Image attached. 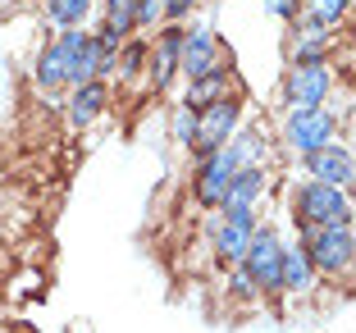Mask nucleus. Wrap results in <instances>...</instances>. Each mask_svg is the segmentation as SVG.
<instances>
[{
	"label": "nucleus",
	"instance_id": "nucleus-1",
	"mask_svg": "<svg viewBox=\"0 0 356 333\" xmlns=\"http://www.w3.org/2000/svg\"><path fill=\"white\" fill-rule=\"evenodd\" d=\"M293 210L302 229H334V224H352V201L334 183H302L293 192Z\"/></svg>",
	"mask_w": 356,
	"mask_h": 333
},
{
	"label": "nucleus",
	"instance_id": "nucleus-2",
	"mask_svg": "<svg viewBox=\"0 0 356 333\" xmlns=\"http://www.w3.org/2000/svg\"><path fill=\"white\" fill-rule=\"evenodd\" d=\"M306 233V261L315 270H347L356 256V238H352V224H334V229H302Z\"/></svg>",
	"mask_w": 356,
	"mask_h": 333
},
{
	"label": "nucleus",
	"instance_id": "nucleus-3",
	"mask_svg": "<svg viewBox=\"0 0 356 333\" xmlns=\"http://www.w3.org/2000/svg\"><path fill=\"white\" fill-rule=\"evenodd\" d=\"M60 60H64V83L69 87H83L92 83L96 73H101V55H96V37L83 28H64L60 42Z\"/></svg>",
	"mask_w": 356,
	"mask_h": 333
},
{
	"label": "nucleus",
	"instance_id": "nucleus-4",
	"mask_svg": "<svg viewBox=\"0 0 356 333\" xmlns=\"http://www.w3.org/2000/svg\"><path fill=\"white\" fill-rule=\"evenodd\" d=\"M233 128H238V101H210L206 110H197V137H192V146H197L201 156H210V151H220V146H229Z\"/></svg>",
	"mask_w": 356,
	"mask_h": 333
},
{
	"label": "nucleus",
	"instance_id": "nucleus-5",
	"mask_svg": "<svg viewBox=\"0 0 356 333\" xmlns=\"http://www.w3.org/2000/svg\"><path fill=\"white\" fill-rule=\"evenodd\" d=\"M279 265H283V247H279V238H274L270 229H256L252 233V247H247V256H242V270H247V279L256 283V288H265V292H274L279 288Z\"/></svg>",
	"mask_w": 356,
	"mask_h": 333
},
{
	"label": "nucleus",
	"instance_id": "nucleus-6",
	"mask_svg": "<svg viewBox=\"0 0 356 333\" xmlns=\"http://www.w3.org/2000/svg\"><path fill=\"white\" fill-rule=\"evenodd\" d=\"M283 133H288V146H293V151L311 156V151H320V146L334 142V115L320 110V105H315V110H293Z\"/></svg>",
	"mask_w": 356,
	"mask_h": 333
},
{
	"label": "nucleus",
	"instance_id": "nucleus-7",
	"mask_svg": "<svg viewBox=\"0 0 356 333\" xmlns=\"http://www.w3.org/2000/svg\"><path fill=\"white\" fill-rule=\"evenodd\" d=\"M206 165L197 169V201L201 206H224V192H229L233 174H238V156H233L229 146H220V151H210V156H201Z\"/></svg>",
	"mask_w": 356,
	"mask_h": 333
},
{
	"label": "nucleus",
	"instance_id": "nucleus-8",
	"mask_svg": "<svg viewBox=\"0 0 356 333\" xmlns=\"http://www.w3.org/2000/svg\"><path fill=\"white\" fill-rule=\"evenodd\" d=\"M329 96V73L325 64H297L288 78V105L293 110H315Z\"/></svg>",
	"mask_w": 356,
	"mask_h": 333
},
{
	"label": "nucleus",
	"instance_id": "nucleus-9",
	"mask_svg": "<svg viewBox=\"0 0 356 333\" xmlns=\"http://www.w3.org/2000/svg\"><path fill=\"white\" fill-rule=\"evenodd\" d=\"M306 169H311V178L315 183H334V188H347L356 178V165H352V156H347L343 146H320V151H311L306 156Z\"/></svg>",
	"mask_w": 356,
	"mask_h": 333
},
{
	"label": "nucleus",
	"instance_id": "nucleus-10",
	"mask_svg": "<svg viewBox=\"0 0 356 333\" xmlns=\"http://www.w3.org/2000/svg\"><path fill=\"white\" fill-rule=\"evenodd\" d=\"M252 233H256L252 210H229V219L215 229V247H220L224 261H242L247 247H252Z\"/></svg>",
	"mask_w": 356,
	"mask_h": 333
},
{
	"label": "nucleus",
	"instance_id": "nucleus-11",
	"mask_svg": "<svg viewBox=\"0 0 356 333\" xmlns=\"http://www.w3.org/2000/svg\"><path fill=\"white\" fill-rule=\"evenodd\" d=\"M178 69L188 73V78H206L210 69H220V64H215V37H210V28H197L192 37H183Z\"/></svg>",
	"mask_w": 356,
	"mask_h": 333
},
{
	"label": "nucleus",
	"instance_id": "nucleus-12",
	"mask_svg": "<svg viewBox=\"0 0 356 333\" xmlns=\"http://www.w3.org/2000/svg\"><path fill=\"white\" fill-rule=\"evenodd\" d=\"M105 96H110V87H105L101 78L74 87V101H69V119H74V128H87L96 115H101V110H105Z\"/></svg>",
	"mask_w": 356,
	"mask_h": 333
},
{
	"label": "nucleus",
	"instance_id": "nucleus-13",
	"mask_svg": "<svg viewBox=\"0 0 356 333\" xmlns=\"http://www.w3.org/2000/svg\"><path fill=\"white\" fill-rule=\"evenodd\" d=\"M261 192H265V165L261 169H238L229 192H224V210H252Z\"/></svg>",
	"mask_w": 356,
	"mask_h": 333
},
{
	"label": "nucleus",
	"instance_id": "nucleus-14",
	"mask_svg": "<svg viewBox=\"0 0 356 333\" xmlns=\"http://www.w3.org/2000/svg\"><path fill=\"white\" fill-rule=\"evenodd\" d=\"M315 283V265L306 261L302 247H283V265H279V288L288 292H306Z\"/></svg>",
	"mask_w": 356,
	"mask_h": 333
},
{
	"label": "nucleus",
	"instance_id": "nucleus-15",
	"mask_svg": "<svg viewBox=\"0 0 356 333\" xmlns=\"http://www.w3.org/2000/svg\"><path fill=\"white\" fill-rule=\"evenodd\" d=\"M178 55H183V32H178V28L160 32L156 60H151V78H156V87H169V78H174V69H178Z\"/></svg>",
	"mask_w": 356,
	"mask_h": 333
},
{
	"label": "nucleus",
	"instance_id": "nucleus-16",
	"mask_svg": "<svg viewBox=\"0 0 356 333\" xmlns=\"http://www.w3.org/2000/svg\"><path fill=\"white\" fill-rule=\"evenodd\" d=\"M224 92H229V73H224V69H210L206 78H192V87H188V110H206L210 101H224Z\"/></svg>",
	"mask_w": 356,
	"mask_h": 333
},
{
	"label": "nucleus",
	"instance_id": "nucleus-17",
	"mask_svg": "<svg viewBox=\"0 0 356 333\" xmlns=\"http://www.w3.org/2000/svg\"><path fill=\"white\" fill-rule=\"evenodd\" d=\"M133 28H137V0H110V14H105V32L124 42Z\"/></svg>",
	"mask_w": 356,
	"mask_h": 333
},
{
	"label": "nucleus",
	"instance_id": "nucleus-18",
	"mask_svg": "<svg viewBox=\"0 0 356 333\" xmlns=\"http://www.w3.org/2000/svg\"><path fill=\"white\" fill-rule=\"evenodd\" d=\"M87 5H92V0H46V10H51V19L60 23V28H78V23L87 19Z\"/></svg>",
	"mask_w": 356,
	"mask_h": 333
},
{
	"label": "nucleus",
	"instance_id": "nucleus-19",
	"mask_svg": "<svg viewBox=\"0 0 356 333\" xmlns=\"http://www.w3.org/2000/svg\"><path fill=\"white\" fill-rule=\"evenodd\" d=\"M343 19V0H311V14H306V28L311 32H325Z\"/></svg>",
	"mask_w": 356,
	"mask_h": 333
},
{
	"label": "nucleus",
	"instance_id": "nucleus-20",
	"mask_svg": "<svg viewBox=\"0 0 356 333\" xmlns=\"http://www.w3.org/2000/svg\"><path fill=\"white\" fill-rule=\"evenodd\" d=\"M37 78H42L46 87H69V83H64V60H60V46H55V42L42 51V64H37Z\"/></svg>",
	"mask_w": 356,
	"mask_h": 333
},
{
	"label": "nucleus",
	"instance_id": "nucleus-21",
	"mask_svg": "<svg viewBox=\"0 0 356 333\" xmlns=\"http://www.w3.org/2000/svg\"><path fill=\"white\" fill-rule=\"evenodd\" d=\"M229 151L238 156L242 169H261V160H265V142L261 137H238V142H229Z\"/></svg>",
	"mask_w": 356,
	"mask_h": 333
},
{
	"label": "nucleus",
	"instance_id": "nucleus-22",
	"mask_svg": "<svg viewBox=\"0 0 356 333\" xmlns=\"http://www.w3.org/2000/svg\"><path fill=\"white\" fill-rule=\"evenodd\" d=\"M174 137L183 146H192V137H197V110H188V105H183V110L174 115Z\"/></svg>",
	"mask_w": 356,
	"mask_h": 333
},
{
	"label": "nucleus",
	"instance_id": "nucleus-23",
	"mask_svg": "<svg viewBox=\"0 0 356 333\" xmlns=\"http://www.w3.org/2000/svg\"><path fill=\"white\" fill-rule=\"evenodd\" d=\"M142 60H147V51H142V46H128V51H124V69H119V73H124V78H128V73H137V69H142Z\"/></svg>",
	"mask_w": 356,
	"mask_h": 333
},
{
	"label": "nucleus",
	"instance_id": "nucleus-24",
	"mask_svg": "<svg viewBox=\"0 0 356 333\" xmlns=\"http://www.w3.org/2000/svg\"><path fill=\"white\" fill-rule=\"evenodd\" d=\"M233 297H256V283L247 279V270H238V274H233Z\"/></svg>",
	"mask_w": 356,
	"mask_h": 333
},
{
	"label": "nucleus",
	"instance_id": "nucleus-25",
	"mask_svg": "<svg viewBox=\"0 0 356 333\" xmlns=\"http://www.w3.org/2000/svg\"><path fill=\"white\" fill-rule=\"evenodd\" d=\"M192 5H197V0H165V14H169V19H183Z\"/></svg>",
	"mask_w": 356,
	"mask_h": 333
},
{
	"label": "nucleus",
	"instance_id": "nucleus-26",
	"mask_svg": "<svg viewBox=\"0 0 356 333\" xmlns=\"http://www.w3.org/2000/svg\"><path fill=\"white\" fill-rule=\"evenodd\" d=\"M270 10H274V14H283V19H288V14H293V0H270Z\"/></svg>",
	"mask_w": 356,
	"mask_h": 333
}]
</instances>
